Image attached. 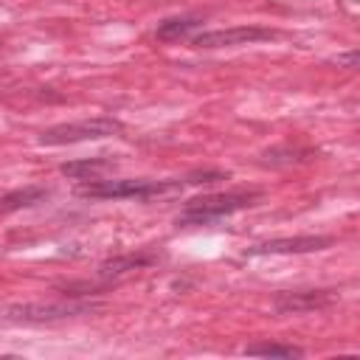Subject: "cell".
I'll return each mask as SVG.
<instances>
[{
    "mask_svg": "<svg viewBox=\"0 0 360 360\" xmlns=\"http://www.w3.org/2000/svg\"><path fill=\"white\" fill-rule=\"evenodd\" d=\"M262 197V191L248 188V191H225V194H205L197 200H188L186 208L177 214V225L188 228V225H208L217 222L222 217H231L242 208L256 205V200Z\"/></svg>",
    "mask_w": 360,
    "mask_h": 360,
    "instance_id": "cell-1",
    "label": "cell"
},
{
    "mask_svg": "<svg viewBox=\"0 0 360 360\" xmlns=\"http://www.w3.org/2000/svg\"><path fill=\"white\" fill-rule=\"evenodd\" d=\"M183 180H143V177H135V180H90L84 186L76 188L79 197H87V200H149V197H160V194H169L174 188H180Z\"/></svg>",
    "mask_w": 360,
    "mask_h": 360,
    "instance_id": "cell-2",
    "label": "cell"
},
{
    "mask_svg": "<svg viewBox=\"0 0 360 360\" xmlns=\"http://www.w3.org/2000/svg\"><path fill=\"white\" fill-rule=\"evenodd\" d=\"M124 124L118 118L110 115H96V118H84V121H70V124H56L39 132V143L42 146H65V143H82V141H101V138H112L121 135Z\"/></svg>",
    "mask_w": 360,
    "mask_h": 360,
    "instance_id": "cell-3",
    "label": "cell"
},
{
    "mask_svg": "<svg viewBox=\"0 0 360 360\" xmlns=\"http://www.w3.org/2000/svg\"><path fill=\"white\" fill-rule=\"evenodd\" d=\"M98 304L90 301H56V304H14L6 309V321L11 323H53V321H65V318H76V315H87L96 312Z\"/></svg>",
    "mask_w": 360,
    "mask_h": 360,
    "instance_id": "cell-4",
    "label": "cell"
},
{
    "mask_svg": "<svg viewBox=\"0 0 360 360\" xmlns=\"http://www.w3.org/2000/svg\"><path fill=\"white\" fill-rule=\"evenodd\" d=\"M276 31L259 28V25H233V28H214V31H200L191 37L194 48H233V45H253L273 39Z\"/></svg>",
    "mask_w": 360,
    "mask_h": 360,
    "instance_id": "cell-5",
    "label": "cell"
},
{
    "mask_svg": "<svg viewBox=\"0 0 360 360\" xmlns=\"http://www.w3.org/2000/svg\"><path fill=\"white\" fill-rule=\"evenodd\" d=\"M338 301L335 290H281L273 298V309L278 315H304L315 309H326Z\"/></svg>",
    "mask_w": 360,
    "mask_h": 360,
    "instance_id": "cell-6",
    "label": "cell"
},
{
    "mask_svg": "<svg viewBox=\"0 0 360 360\" xmlns=\"http://www.w3.org/2000/svg\"><path fill=\"white\" fill-rule=\"evenodd\" d=\"M332 236H284V239H267L259 245L245 248V256H281V253H315L332 248Z\"/></svg>",
    "mask_w": 360,
    "mask_h": 360,
    "instance_id": "cell-7",
    "label": "cell"
},
{
    "mask_svg": "<svg viewBox=\"0 0 360 360\" xmlns=\"http://www.w3.org/2000/svg\"><path fill=\"white\" fill-rule=\"evenodd\" d=\"M112 169H115V160L112 158H104V155H98V158H82V160H68V163L59 166V172L65 177H70V180H96L98 174L112 172Z\"/></svg>",
    "mask_w": 360,
    "mask_h": 360,
    "instance_id": "cell-8",
    "label": "cell"
},
{
    "mask_svg": "<svg viewBox=\"0 0 360 360\" xmlns=\"http://www.w3.org/2000/svg\"><path fill=\"white\" fill-rule=\"evenodd\" d=\"M155 262H158V253H127V256H112V259L101 262L98 276H101V278H118V276H124V273L149 267V264H155Z\"/></svg>",
    "mask_w": 360,
    "mask_h": 360,
    "instance_id": "cell-9",
    "label": "cell"
},
{
    "mask_svg": "<svg viewBox=\"0 0 360 360\" xmlns=\"http://www.w3.org/2000/svg\"><path fill=\"white\" fill-rule=\"evenodd\" d=\"M51 191L45 186H25V188H14V191H3L0 194V214H11L20 208H31L37 202H42Z\"/></svg>",
    "mask_w": 360,
    "mask_h": 360,
    "instance_id": "cell-10",
    "label": "cell"
},
{
    "mask_svg": "<svg viewBox=\"0 0 360 360\" xmlns=\"http://www.w3.org/2000/svg\"><path fill=\"white\" fill-rule=\"evenodd\" d=\"M197 28H202V20L200 17H169L158 25V39L163 42H174V39H186L191 37Z\"/></svg>",
    "mask_w": 360,
    "mask_h": 360,
    "instance_id": "cell-11",
    "label": "cell"
},
{
    "mask_svg": "<svg viewBox=\"0 0 360 360\" xmlns=\"http://www.w3.org/2000/svg\"><path fill=\"white\" fill-rule=\"evenodd\" d=\"M267 166H290V163H304L309 158H315V149H307V146H276L270 152L262 155Z\"/></svg>",
    "mask_w": 360,
    "mask_h": 360,
    "instance_id": "cell-12",
    "label": "cell"
},
{
    "mask_svg": "<svg viewBox=\"0 0 360 360\" xmlns=\"http://www.w3.org/2000/svg\"><path fill=\"white\" fill-rule=\"evenodd\" d=\"M245 354H250V357H304V349L290 346V343H270V340H264V343L245 346Z\"/></svg>",
    "mask_w": 360,
    "mask_h": 360,
    "instance_id": "cell-13",
    "label": "cell"
},
{
    "mask_svg": "<svg viewBox=\"0 0 360 360\" xmlns=\"http://www.w3.org/2000/svg\"><path fill=\"white\" fill-rule=\"evenodd\" d=\"M217 180H228V172H194V174H188L183 183L200 186V183H217Z\"/></svg>",
    "mask_w": 360,
    "mask_h": 360,
    "instance_id": "cell-14",
    "label": "cell"
},
{
    "mask_svg": "<svg viewBox=\"0 0 360 360\" xmlns=\"http://www.w3.org/2000/svg\"><path fill=\"white\" fill-rule=\"evenodd\" d=\"M338 65H346V68H354V65H357V51H349L346 56H338Z\"/></svg>",
    "mask_w": 360,
    "mask_h": 360,
    "instance_id": "cell-15",
    "label": "cell"
}]
</instances>
